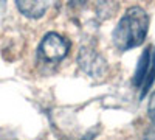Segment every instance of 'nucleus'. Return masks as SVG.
I'll return each instance as SVG.
<instances>
[{
    "instance_id": "6",
    "label": "nucleus",
    "mask_w": 155,
    "mask_h": 140,
    "mask_svg": "<svg viewBox=\"0 0 155 140\" xmlns=\"http://www.w3.org/2000/svg\"><path fill=\"white\" fill-rule=\"evenodd\" d=\"M147 112H149V117H150L152 123L155 125V92H153V95L150 97V101H149V108H147Z\"/></svg>"
},
{
    "instance_id": "5",
    "label": "nucleus",
    "mask_w": 155,
    "mask_h": 140,
    "mask_svg": "<svg viewBox=\"0 0 155 140\" xmlns=\"http://www.w3.org/2000/svg\"><path fill=\"white\" fill-rule=\"evenodd\" d=\"M17 9L22 12L23 16H27L30 19H39L45 14V11L48 8L47 2H30V0H20L16 3Z\"/></svg>"
},
{
    "instance_id": "3",
    "label": "nucleus",
    "mask_w": 155,
    "mask_h": 140,
    "mask_svg": "<svg viewBox=\"0 0 155 140\" xmlns=\"http://www.w3.org/2000/svg\"><path fill=\"white\" fill-rule=\"evenodd\" d=\"M68 42L58 33H48L37 48V56L45 64H58L68 53Z\"/></svg>"
},
{
    "instance_id": "1",
    "label": "nucleus",
    "mask_w": 155,
    "mask_h": 140,
    "mask_svg": "<svg viewBox=\"0 0 155 140\" xmlns=\"http://www.w3.org/2000/svg\"><path fill=\"white\" fill-rule=\"evenodd\" d=\"M147 28H149L147 12L140 6L129 8L113 30L112 39L115 47L120 52H127L130 48L138 47L140 44H143L147 34Z\"/></svg>"
},
{
    "instance_id": "7",
    "label": "nucleus",
    "mask_w": 155,
    "mask_h": 140,
    "mask_svg": "<svg viewBox=\"0 0 155 140\" xmlns=\"http://www.w3.org/2000/svg\"><path fill=\"white\" fill-rule=\"evenodd\" d=\"M146 140H155V132H150V134L146 137Z\"/></svg>"
},
{
    "instance_id": "4",
    "label": "nucleus",
    "mask_w": 155,
    "mask_h": 140,
    "mask_svg": "<svg viewBox=\"0 0 155 140\" xmlns=\"http://www.w3.org/2000/svg\"><path fill=\"white\" fill-rule=\"evenodd\" d=\"M81 69H84V72H87L92 76H98L102 75L106 70V61L102 59L95 50L92 48H81L79 52V58H78Z\"/></svg>"
},
{
    "instance_id": "2",
    "label": "nucleus",
    "mask_w": 155,
    "mask_h": 140,
    "mask_svg": "<svg viewBox=\"0 0 155 140\" xmlns=\"http://www.w3.org/2000/svg\"><path fill=\"white\" fill-rule=\"evenodd\" d=\"M153 80H155V47L149 45L141 53L135 73L132 76V86L135 90H138L140 98H143L149 92L150 86L153 84Z\"/></svg>"
}]
</instances>
